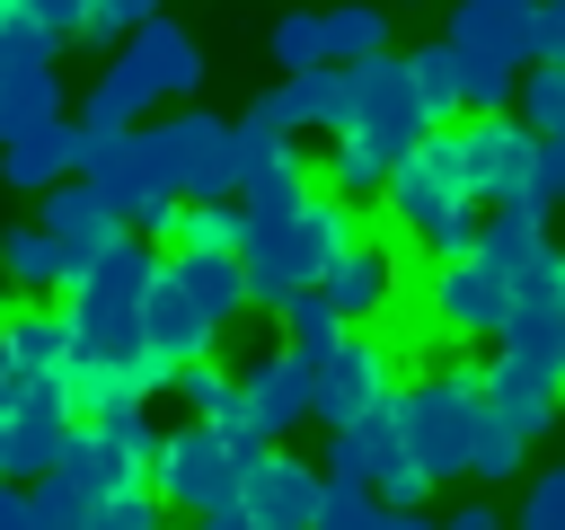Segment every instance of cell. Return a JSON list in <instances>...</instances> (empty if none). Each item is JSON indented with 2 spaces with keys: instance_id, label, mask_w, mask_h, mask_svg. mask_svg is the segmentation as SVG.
Returning <instances> with one entry per match:
<instances>
[{
  "instance_id": "obj_24",
  "label": "cell",
  "mask_w": 565,
  "mask_h": 530,
  "mask_svg": "<svg viewBox=\"0 0 565 530\" xmlns=\"http://www.w3.org/2000/svg\"><path fill=\"white\" fill-rule=\"evenodd\" d=\"M0 283L9 292H62L71 283V247L44 221H18V230H0Z\"/></svg>"
},
{
  "instance_id": "obj_30",
  "label": "cell",
  "mask_w": 565,
  "mask_h": 530,
  "mask_svg": "<svg viewBox=\"0 0 565 530\" xmlns=\"http://www.w3.org/2000/svg\"><path fill=\"white\" fill-rule=\"evenodd\" d=\"M406 80H415V97H424L433 124L459 115V53H450V35H441V44H415V53H406Z\"/></svg>"
},
{
  "instance_id": "obj_40",
  "label": "cell",
  "mask_w": 565,
  "mask_h": 530,
  "mask_svg": "<svg viewBox=\"0 0 565 530\" xmlns=\"http://www.w3.org/2000/svg\"><path fill=\"white\" fill-rule=\"evenodd\" d=\"M150 9H159V0H88L79 35H88V44H115V35H132V26H141Z\"/></svg>"
},
{
  "instance_id": "obj_13",
  "label": "cell",
  "mask_w": 565,
  "mask_h": 530,
  "mask_svg": "<svg viewBox=\"0 0 565 530\" xmlns=\"http://www.w3.org/2000/svg\"><path fill=\"white\" fill-rule=\"evenodd\" d=\"M212 318H203V300L168 274V256H159V274H150V292H141V353L177 380V362H194V353H212Z\"/></svg>"
},
{
  "instance_id": "obj_36",
  "label": "cell",
  "mask_w": 565,
  "mask_h": 530,
  "mask_svg": "<svg viewBox=\"0 0 565 530\" xmlns=\"http://www.w3.org/2000/svg\"><path fill=\"white\" fill-rule=\"evenodd\" d=\"M380 177H388V159H380V150H362L353 132H335V159H327V186H335L344 203H371V194H380Z\"/></svg>"
},
{
  "instance_id": "obj_29",
  "label": "cell",
  "mask_w": 565,
  "mask_h": 530,
  "mask_svg": "<svg viewBox=\"0 0 565 530\" xmlns=\"http://www.w3.org/2000/svg\"><path fill=\"white\" fill-rule=\"evenodd\" d=\"M521 451H530V442H521L503 415H486V398H477V433H468V468H459V477H477V486H512V477H521Z\"/></svg>"
},
{
  "instance_id": "obj_1",
  "label": "cell",
  "mask_w": 565,
  "mask_h": 530,
  "mask_svg": "<svg viewBox=\"0 0 565 530\" xmlns=\"http://www.w3.org/2000/svg\"><path fill=\"white\" fill-rule=\"evenodd\" d=\"M353 239V203L335 186H309L300 203H238V265H247V309H274L282 292L318 283V265Z\"/></svg>"
},
{
  "instance_id": "obj_44",
  "label": "cell",
  "mask_w": 565,
  "mask_h": 530,
  "mask_svg": "<svg viewBox=\"0 0 565 530\" xmlns=\"http://www.w3.org/2000/svg\"><path fill=\"white\" fill-rule=\"evenodd\" d=\"M450 530H494V495H468V504H450Z\"/></svg>"
},
{
  "instance_id": "obj_21",
  "label": "cell",
  "mask_w": 565,
  "mask_h": 530,
  "mask_svg": "<svg viewBox=\"0 0 565 530\" xmlns=\"http://www.w3.org/2000/svg\"><path fill=\"white\" fill-rule=\"evenodd\" d=\"M450 44L503 53V62H539V0H459L450 9Z\"/></svg>"
},
{
  "instance_id": "obj_4",
  "label": "cell",
  "mask_w": 565,
  "mask_h": 530,
  "mask_svg": "<svg viewBox=\"0 0 565 530\" xmlns=\"http://www.w3.org/2000/svg\"><path fill=\"white\" fill-rule=\"evenodd\" d=\"M238 451L247 442H230L221 424H177V433H159V451H150V486H159V504L168 512H194V521H212V530H247V512H238Z\"/></svg>"
},
{
  "instance_id": "obj_37",
  "label": "cell",
  "mask_w": 565,
  "mask_h": 530,
  "mask_svg": "<svg viewBox=\"0 0 565 530\" xmlns=\"http://www.w3.org/2000/svg\"><path fill=\"white\" fill-rule=\"evenodd\" d=\"M274 62H282V71H309V62H327V44H318V9H291V18H274Z\"/></svg>"
},
{
  "instance_id": "obj_23",
  "label": "cell",
  "mask_w": 565,
  "mask_h": 530,
  "mask_svg": "<svg viewBox=\"0 0 565 530\" xmlns=\"http://www.w3.org/2000/svg\"><path fill=\"white\" fill-rule=\"evenodd\" d=\"M177 398H185V415H203V424H221L230 442H265L256 424H247V398H238V371H212V353H194V362H177V380H168Z\"/></svg>"
},
{
  "instance_id": "obj_5",
  "label": "cell",
  "mask_w": 565,
  "mask_h": 530,
  "mask_svg": "<svg viewBox=\"0 0 565 530\" xmlns=\"http://www.w3.org/2000/svg\"><path fill=\"white\" fill-rule=\"evenodd\" d=\"M397 406V433H406V459L441 486L468 468V433H477V362H450V371H424L406 389H388Z\"/></svg>"
},
{
  "instance_id": "obj_11",
  "label": "cell",
  "mask_w": 565,
  "mask_h": 530,
  "mask_svg": "<svg viewBox=\"0 0 565 530\" xmlns=\"http://www.w3.org/2000/svg\"><path fill=\"white\" fill-rule=\"evenodd\" d=\"M530 150H539V132L512 124L503 106H486L477 124H459V186H468L477 203H512L521 177H530Z\"/></svg>"
},
{
  "instance_id": "obj_35",
  "label": "cell",
  "mask_w": 565,
  "mask_h": 530,
  "mask_svg": "<svg viewBox=\"0 0 565 530\" xmlns=\"http://www.w3.org/2000/svg\"><path fill=\"white\" fill-rule=\"evenodd\" d=\"M282 159H291V132H274V124H256V115L230 124V177H238V186L265 177V168H282Z\"/></svg>"
},
{
  "instance_id": "obj_6",
  "label": "cell",
  "mask_w": 565,
  "mask_h": 530,
  "mask_svg": "<svg viewBox=\"0 0 565 530\" xmlns=\"http://www.w3.org/2000/svg\"><path fill=\"white\" fill-rule=\"evenodd\" d=\"M79 177L106 194V212L124 221V230H159L168 221V203H177V186L150 168V150H141V132L132 124H79Z\"/></svg>"
},
{
  "instance_id": "obj_9",
  "label": "cell",
  "mask_w": 565,
  "mask_h": 530,
  "mask_svg": "<svg viewBox=\"0 0 565 530\" xmlns=\"http://www.w3.org/2000/svg\"><path fill=\"white\" fill-rule=\"evenodd\" d=\"M238 512H247V530H309L318 521V468L291 459L282 442H247L238 451Z\"/></svg>"
},
{
  "instance_id": "obj_17",
  "label": "cell",
  "mask_w": 565,
  "mask_h": 530,
  "mask_svg": "<svg viewBox=\"0 0 565 530\" xmlns=\"http://www.w3.org/2000/svg\"><path fill=\"white\" fill-rule=\"evenodd\" d=\"M238 398H247V424L265 442H291L309 424V362L300 353H265V362L238 371Z\"/></svg>"
},
{
  "instance_id": "obj_45",
  "label": "cell",
  "mask_w": 565,
  "mask_h": 530,
  "mask_svg": "<svg viewBox=\"0 0 565 530\" xmlns=\"http://www.w3.org/2000/svg\"><path fill=\"white\" fill-rule=\"evenodd\" d=\"M0 398H9V380H0Z\"/></svg>"
},
{
  "instance_id": "obj_14",
  "label": "cell",
  "mask_w": 565,
  "mask_h": 530,
  "mask_svg": "<svg viewBox=\"0 0 565 530\" xmlns=\"http://www.w3.org/2000/svg\"><path fill=\"white\" fill-rule=\"evenodd\" d=\"M477 398H486V415H503L521 442H539L547 424H556V406H565V380L556 371H539V362H521V353H503L494 344V362L477 371Z\"/></svg>"
},
{
  "instance_id": "obj_12",
  "label": "cell",
  "mask_w": 565,
  "mask_h": 530,
  "mask_svg": "<svg viewBox=\"0 0 565 530\" xmlns=\"http://www.w3.org/2000/svg\"><path fill=\"white\" fill-rule=\"evenodd\" d=\"M424 309H433V327H441V336H494V327H503V309H512V283L468 247V256H441V265H433Z\"/></svg>"
},
{
  "instance_id": "obj_8",
  "label": "cell",
  "mask_w": 565,
  "mask_h": 530,
  "mask_svg": "<svg viewBox=\"0 0 565 530\" xmlns=\"http://www.w3.org/2000/svg\"><path fill=\"white\" fill-rule=\"evenodd\" d=\"M132 132H141L150 168H159L177 194H238V177H230V115H203V106L177 97V115L132 124Z\"/></svg>"
},
{
  "instance_id": "obj_31",
  "label": "cell",
  "mask_w": 565,
  "mask_h": 530,
  "mask_svg": "<svg viewBox=\"0 0 565 530\" xmlns=\"http://www.w3.org/2000/svg\"><path fill=\"white\" fill-rule=\"evenodd\" d=\"M150 521H168L159 486H150V477H124V486L88 495V521H79V530H150Z\"/></svg>"
},
{
  "instance_id": "obj_25",
  "label": "cell",
  "mask_w": 565,
  "mask_h": 530,
  "mask_svg": "<svg viewBox=\"0 0 565 530\" xmlns=\"http://www.w3.org/2000/svg\"><path fill=\"white\" fill-rule=\"evenodd\" d=\"M44 115H62V71H53V53L9 62V71H0V132H26V124H44Z\"/></svg>"
},
{
  "instance_id": "obj_41",
  "label": "cell",
  "mask_w": 565,
  "mask_h": 530,
  "mask_svg": "<svg viewBox=\"0 0 565 530\" xmlns=\"http://www.w3.org/2000/svg\"><path fill=\"white\" fill-rule=\"evenodd\" d=\"M521 521H530V530H565V459L521 495Z\"/></svg>"
},
{
  "instance_id": "obj_39",
  "label": "cell",
  "mask_w": 565,
  "mask_h": 530,
  "mask_svg": "<svg viewBox=\"0 0 565 530\" xmlns=\"http://www.w3.org/2000/svg\"><path fill=\"white\" fill-rule=\"evenodd\" d=\"M18 18L62 53V44H79V18H88V0H18Z\"/></svg>"
},
{
  "instance_id": "obj_34",
  "label": "cell",
  "mask_w": 565,
  "mask_h": 530,
  "mask_svg": "<svg viewBox=\"0 0 565 530\" xmlns=\"http://www.w3.org/2000/svg\"><path fill=\"white\" fill-rule=\"evenodd\" d=\"M371 521H380V486L318 468V521H309V530H371Z\"/></svg>"
},
{
  "instance_id": "obj_18",
  "label": "cell",
  "mask_w": 565,
  "mask_h": 530,
  "mask_svg": "<svg viewBox=\"0 0 565 530\" xmlns=\"http://www.w3.org/2000/svg\"><path fill=\"white\" fill-rule=\"evenodd\" d=\"M62 353H71V309L53 292H26L18 309L0 300V371L9 380L18 371H62Z\"/></svg>"
},
{
  "instance_id": "obj_43",
  "label": "cell",
  "mask_w": 565,
  "mask_h": 530,
  "mask_svg": "<svg viewBox=\"0 0 565 530\" xmlns=\"http://www.w3.org/2000/svg\"><path fill=\"white\" fill-rule=\"evenodd\" d=\"M539 62H565V0H539Z\"/></svg>"
},
{
  "instance_id": "obj_32",
  "label": "cell",
  "mask_w": 565,
  "mask_h": 530,
  "mask_svg": "<svg viewBox=\"0 0 565 530\" xmlns=\"http://www.w3.org/2000/svg\"><path fill=\"white\" fill-rule=\"evenodd\" d=\"M512 106L530 115V132L565 141V62H521V80H512Z\"/></svg>"
},
{
  "instance_id": "obj_7",
  "label": "cell",
  "mask_w": 565,
  "mask_h": 530,
  "mask_svg": "<svg viewBox=\"0 0 565 530\" xmlns=\"http://www.w3.org/2000/svg\"><path fill=\"white\" fill-rule=\"evenodd\" d=\"M433 115H424V97H415V80H406V53H362V62H344V132L362 141V150H380V159H397L415 132H424Z\"/></svg>"
},
{
  "instance_id": "obj_28",
  "label": "cell",
  "mask_w": 565,
  "mask_h": 530,
  "mask_svg": "<svg viewBox=\"0 0 565 530\" xmlns=\"http://www.w3.org/2000/svg\"><path fill=\"white\" fill-rule=\"evenodd\" d=\"M79 424H97V442L115 451V468H132V477H150V451H159V424H150V398H132V406H106V415H79Z\"/></svg>"
},
{
  "instance_id": "obj_2",
  "label": "cell",
  "mask_w": 565,
  "mask_h": 530,
  "mask_svg": "<svg viewBox=\"0 0 565 530\" xmlns=\"http://www.w3.org/2000/svg\"><path fill=\"white\" fill-rule=\"evenodd\" d=\"M150 274H159V239L106 230L88 247V265L62 283L71 344L79 353H106V362H141V292H150Z\"/></svg>"
},
{
  "instance_id": "obj_20",
  "label": "cell",
  "mask_w": 565,
  "mask_h": 530,
  "mask_svg": "<svg viewBox=\"0 0 565 530\" xmlns=\"http://www.w3.org/2000/svg\"><path fill=\"white\" fill-rule=\"evenodd\" d=\"M35 221H44V230L71 247V274L88 265V247H97L106 230H124V221L106 212V194H97L79 168H71V177H53V186H35Z\"/></svg>"
},
{
  "instance_id": "obj_15",
  "label": "cell",
  "mask_w": 565,
  "mask_h": 530,
  "mask_svg": "<svg viewBox=\"0 0 565 530\" xmlns=\"http://www.w3.org/2000/svg\"><path fill=\"white\" fill-rule=\"evenodd\" d=\"M247 115H256V124H274V132H344V62L282 71Z\"/></svg>"
},
{
  "instance_id": "obj_27",
  "label": "cell",
  "mask_w": 565,
  "mask_h": 530,
  "mask_svg": "<svg viewBox=\"0 0 565 530\" xmlns=\"http://www.w3.org/2000/svg\"><path fill=\"white\" fill-rule=\"evenodd\" d=\"M318 44H327V62H362V53H380V44H388V9H371V0L318 9Z\"/></svg>"
},
{
  "instance_id": "obj_19",
  "label": "cell",
  "mask_w": 565,
  "mask_h": 530,
  "mask_svg": "<svg viewBox=\"0 0 565 530\" xmlns=\"http://www.w3.org/2000/svg\"><path fill=\"white\" fill-rule=\"evenodd\" d=\"M71 168H79V124H71V115H44V124H26V132H0V186H18V194L53 186V177H71Z\"/></svg>"
},
{
  "instance_id": "obj_38",
  "label": "cell",
  "mask_w": 565,
  "mask_h": 530,
  "mask_svg": "<svg viewBox=\"0 0 565 530\" xmlns=\"http://www.w3.org/2000/svg\"><path fill=\"white\" fill-rule=\"evenodd\" d=\"M512 300H539V309H565V247H539L521 274H512Z\"/></svg>"
},
{
  "instance_id": "obj_10",
  "label": "cell",
  "mask_w": 565,
  "mask_h": 530,
  "mask_svg": "<svg viewBox=\"0 0 565 530\" xmlns=\"http://www.w3.org/2000/svg\"><path fill=\"white\" fill-rule=\"evenodd\" d=\"M397 389V371H388V344L380 336H362V327H344L318 362H309V424H344V415H362L371 398H388Z\"/></svg>"
},
{
  "instance_id": "obj_22",
  "label": "cell",
  "mask_w": 565,
  "mask_h": 530,
  "mask_svg": "<svg viewBox=\"0 0 565 530\" xmlns=\"http://www.w3.org/2000/svg\"><path fill=\"white\" fill-rule=\"evenodd\" d=\"M159 256H168V274L203 300L212 327H230V318L247 309V265H238V247H159Z\"/></svg>"
},
{
  "instance_id": "obj_42",
  "label": "cell",
  "mask_w": 565,
  "mask_h": 530,
  "mask_svg": "<svg viewBox=\"0 0 565 530\" xmlns=\"http://www.w3.org/2000/svg\"><path fill=\"white\" fill-rule=\"evenodd\" d=\"M0 530H35V504H26V477H0Z\"/></svg>"
},
{
  "instance_id": "obj_46",
  "label": "cell",
  "mask_w": 565,
  "mask_h": 530,
  "mask_svg": "<svg viewBox=\"0 0 565 530\" xmlns=\"http://www.w3.org/2000/svg\"><path fill=\"white\" fill-rule=\"evenodd\" d=\"M0 300H9V292H0Z\"/></svg>"
},
{
  "instance_id": "obj_16",
  "label": "cell",
  "mask_w": 565,
  "mask_h": 530,
  "mask_svg": "<svg viewBox=\"0 0 565 530\" xmlns=\"http://www.w3.org/2000/svg\"><path fill=\"white\" fill-rule=\"evenodd\" d=\"M318 292L335 300V318H344V327H362V318H380V309L397 300V256H388L380 239H362V230H353V239L318 265Z\"/></svg>"
},
{
  "instance_id": "obj_26",
  "label": "cell",
  "mask_w": 565,
  "mask_h": 530,
  "mask_svg": "<svg viewBox=\"0 0 565 530\" xmlns=\"http://www.w3.org/2000/svg\"><path fill=\"white\" fill-rule=\"evenodd\" d=\"M274 318H282V353H300V362H318V353L344 336V318H335V300H327L318 283L282 292V300H274Z\"/></svg>"
},
{
  "instance_id": "obj_3",
  "label": "cell",
  "mask_w": 565,
  "mask_h": 530,
  "mask_svg": "<svg viewBox=\"0 0 565 530\" xmlns=\"http://www.w3.org/2000/svg\"><path fill=\"white\" fill-rule=\"evenodd\" d=\"M203 88V44L177 26V18H141L132 35H115V62L97 71V88H88V106H79V124H132V115H150V106H177V97H194Z\"/></svg>"
},
{
  "instance_id": "obj_33",
  "label": "cell",
  "mask_w": 565,
  "mask_h": 530,
  "mask_svg": "<svg viewBox=\"0 0 565 530\" xmlns=\"http://www.w3.org/2000/svg\"><path fill=\"white\" fill-rule=\"evenodd\" d=\"M459 53V106L468 115H486V106H512V80H521V62H503V53H468V44H450Z\"/></svg>"
}]
</instances>
